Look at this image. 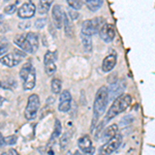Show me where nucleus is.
I'll return each mask as SVG.
<instances>
[{"instance_id":"20","label":"nucleus","mask_w":155,"mask_h":155,"mask_svg":"<svg viewBox=\"0 0 155 155\" xmlns=\"http://www.w3.org/2000/svg\"><path fill=\"white\" fill-rule=\"evenodd\" d=\"M86 5L91 12H96L102 6L104 0H84Z\"/></svg>"},{"instance_id":"21","label":"nucleus","mask_w":155,"mask_h":155,"mask_svg":"<svg viewBox=\"0 0 155 155\" xmlns=\"http://www.w3.org/2000/svg\"><path fill=\"white\" fill-rule=\"evenodd\" d=\"M53 0H39L38 4V12L41 15H45L49 12L50 7H51Z\"/></svg>"},{"instance_id":"16","label":"nucleus","mask_w":155,"mask_h":155,"mask_svg":"<svg viewBox=\"0 0 155 155\" xmlns=\"http://www.w3.org/2000/svg\"><path fill=\"white\" fill-rule=\"evenodd\" d=\"M78 146L81 151H83V153H86V152H89L90 150L93 149L92 147V141L90 139L89 136L85 134V136L81 137L78 141Z\"/></svg>"},{"instance_id":"5","label":"nucleus","mask_w":155,"mask_h":155,"mask_svg":"<svg viewBox=\"0 0 155 155\" xmlns=\"http://www.w3.org/2000/svg\"><path fill=\"white\" fill-rule=\"evenodd\" d=\"M41 106V101L37 94H31L28 97V101H27V106L25 109V118L27 120H33L35 119L37 111Z\"/></svg>"},{"instance_id":"14","label":"nucleus","mask_w":155,"mask_h":155,"mask_svg":"<svg viewBox=\"0 0 155 155\" xmlns=\"http://www.w3.org/2000/svg\"><path fill=\"white\" fill-rule=\"evenodd\" d=\"M117 63V55L112 53L110 55H107L106 58L102 61V65H101V69L104 72H109L111 71L112 69H114L115 65Z\"/></svg>"},{"instance_id":"23","label":"nucleus","mask_w":155,"mask_h":155,"mask_svg":"<svg viewBox=\"0 0 155 155\" xmlns=\"http://www.w3.org/2000/svg\"><path fill=\"white\" fill-rule=\"evenodd\" d=\"M33 68V66H32V63L30 61L26 62V63L24 64L23 66H22L21 71H20V77H21L22 80H24L25 78L29 74V72L31 71V69Z\"/></svg>"},{"instance_id":"27","label":"nucleus","mask_w":155,"mask_h":155,"mask_svg":"<svg viewBox=\"0 0 155 155\" xmlns=\"http://www.w3.org/2000/svg\"><path fill=\"white\" fill-rule=\"evenodd\" d=\"M69 140H71V136H69L68 132H65L63 136L60 139V146H61V149H65L66 146L69 143Z\"/></svg>"},{"instance_id":"34","label":"nucleus","mask_w":155,"mask_h":155,"mask_svg":"<svg viewBox=\"0 0 155 155\" xmlns=\"http://www.w3.org/2000/svg\"><path fill=\"white\" fill-rule=\"evenodd\" d=\"M8 155H20L18 152H17V150H15V149H11L8 151Z\"/></svg>"},{"instance_id":"9","label":"nucleus","mask_w":155,"mask_h":155,"mask_svg":"<svg viewBox=\"0 0 155 155\" xmlns=\"http://www.w3.org/2000/svg\"><path fill=\"white\" fill-rule=\"evenodd\" d=\"M99 36L104 42H111L114 41L115 36H116V31H115V27L113 24L104 23L102 27L99 30Z\"/></svg>"},{"instance_id":"37","label":"nucleus","mask_w":155,"mask_h":155,"mask_svg":"<svg viewBox=\"0 0 155 155\" xmlns=\"http://www.w3.org/2000/svg\"><path fill=\"white\" fill-rule=\"evenodd\" d=\"M1 155H8V153H5V152H4V153H2Z\"/></svg>"},{"instance_id":"31","label":"nucleus","mask_w":155,"mask_h":155,"mask_svg":"<svg viewBox=\"0 0 155 155\" xmlns=\"http://www.w3.org/2000/svg\"><path fill=\"white\" fill-rule=\"evenodd\" d=\"M46 25V19H37L35 22V27L37 29L44 28V26Z\"/></svg>"},{"instance_id":"35","label":"nucleus","mask_w":155,"mask_h":155,"mask_svg":"<svg viewBox=\"0 0 155 155\" xmlns=\"http://www.w3.org/2000/svg\"><path fill=\"white\" fill-rule=\"evenodd\" d=\"M94 153V148L92 149V150H90L89 152H86V153H84V155H93Z\"/></svg>"},{"instance_id":"36","label":"nucleus","mask_w":155,"mask_h":155,"mask_svg":"<svg viewBox=\"0 0 155 155\" xmlns=\"http://www.w3.org/2000/svg\"><path fill=\"white\" fill-rule=\"evenodd\" d=\"M3 101H4V98L2 96H0V104H2Z\"/></svg>"},{"instance_id":"8","label":"nucleus","mask_w":155,"mask_h":155,"mask_svg":"<svg viewBox=\"0 0 155 155\" xmlns=\"http://www.w3.org/2000/svg\"><path fill=\"white\" fill-rule=\"evenodd\" d=\"M36 7L35 4L31 1H27L21 5V7L17 11L19 18L21 19H30L35 15Z\"/></svg>"},{"instance_id":"32","label":"nucleus","mask_w":155,"mask_h":155,"mask_svg":"<svg viewBox=\"0 0 155 155\" xmlns=\"http://www.w3.org/2000/svg\"><path fill=\"white\" fill-rule=\"evenodd\" d=\"M8 51V45L4 44V45H0V56H4L5 53H7Z\"/></svg>"},{"instance_id":"3","label":"nucleus","mask_w":155,"mask_h":155,"mask_svg":"<svg viewBox=\"0 0 155 155\" xmlns=\"http://www.w3.org/2000/svg\"><path fill=\"white\" fill-rule=\"evenodd\" d=\"M104 23H106V21H104V18H94L86 20V21L83 22V25H82L81 33L89 36L94 35V34L98 33Z\"/></svg>"},{"instance_id":"17","label":"nucleus","mask_w":155,"mask_h":155,"mask_svg":"<svg viewBox=\"0 0 155 155\" xmlns=\"http://www.w3.org/2000/svg\"><path fill=\"white\" fill-rule=\"evenodd\" d=\"M26 38L27 41H28L29 45L31 46L32 50H33V53H35L37 51V49H38V36H37L36 33H34V32H28V33L26 34Z\"/></svg>"},{"instance_id":"30","label":"nucleus","mask_w":155,"mask_h":155,"mask_svg":"<svg viewBox=\"0 0 155 155\" xmlns=\"http://www.w3.org/2000/svg\"><path fill=\"white\" fill-rule=\"evenodd\" d=\"M68 15H69V17H71V19L72 20V21L77 20L78 17H79V12H78L76 9H72V8L68 9Z\"/></svg>"},{"instance_id":"11","label":"nucleus","mask_w":155,"mask_h":155,"mask_svg":"<svg viewBox=\"0 0 155 155\" xmlns=\"http://www.w3.org/2000/svg\"><path fill=\"white\" fill-rule=\"evenodd\" d=\"M14 42H15V45H16L17 47H19L22 51L25 52V53L34 54L33 50H32V48H31V46H30L28 41H27L26 35H23V34H18V35H16V37L14 38Z\"/></svg>"},{"instance_id":"2","label":"nucleus","mask_w":155,"mask_h":155,"mask_svg":"<svg viewBox=\"0 0 155 155\" xmlns=\"http://www.w3.org/2000/svg\"><path fill=\"white\" fill-rule=\"evenodd\" d=\"M132 102V98L129 94H121L117 98L114 99L112 106L107 110L106 115V121H110L116 116L125 112Z\"/></svg>"},{"instance_id":"24","label":"nucleus","mask_w":155,"mask_h":155,"mask_svg":"<svg viewBox=\"0 0 155 155\" xmlns=\"http://www.w3.org/2000/svg\"><path fill=\"white\" fill-rule=\"evenodd\" d=\"M63 24H64V27H65V34L68 37H72V27H71V24L69 22V19H68V16L64 12L63 15Z\"/></svg>"},{"instance_id":"15","label":"nucleus","mask_w":155,"mask_h":155,"mask_svg":"<svg viewBox=\"0 0 155 155\" xmlns=\"http://www.w3.org/2000/svg\"><path fill=\"white\" fill-rule=\"evenodd\" d=\"M36 84V71L35 68H32L29 74L23 80V88L24 90H31L35 87Z\"/></svg>"},{"instance_id":"33","label":"nucleus","mask_w":155,"mask_h":155,"mask_svg":"<svg viewBox=\"0 0 155 155\" xmlns=\"http://www.w3.org/2000/svg\"><path fill=\"white\" fill-rule=\"evenodd\" d=\"M5 145V141H4V137L2 136V134L0 132V147H3Z\"/></svg>"},{"instance_id":"19","label":"nucleus","mask_w":155,"mask_h":155,"mask_svg":"<svg viewBox=\"0 0 155 155\" xmlns=\"http://www.w3.org/2000/svg\"><path fill=\"white\" fill-rule=\"evenodd\" d=\"M116 134H118V125H117V124H112V125L107 126V128L104 129V134H102V137H104V140H107V139L110 140Z\"/></svg>"},{"instance_id":"25","label":"nucleus","mask_w":155,"mask_h":155,"mask_svg":"<svg viewBox=\"0 0 155 155\" xmlns=\"http://www.w3.org/2000/svg\"><path fill=\"white\" fill-rule=\"evenodd\" d=\"M61 130H62L61 122H60L58 119H56V120H55L54 131H53V134H52V140H55V139H57L58 137H60V134H61Z\"/></svg>"},{"instance_id":"29","label":"nucleus","mask_w":155,"mask_h":155,"mask_svg":"<svg viewBox=\"0 0 155 155\" xmlns=\"http://www.w3.org/2000/svg\"><path fill=\"white\" fill-rule=\"evenodd\" d=\"M17 140H18V137H17V136H14V134L8 136L7 137H4V141H5L6 145H15L17 143Z\"/></svg>"},{"instance_id":"7","label":"nucleus","mask_w":155,"mask_h":155,"mask_svg":"<svg viewBox=\"0 0 155 155\" xmlns=\"http://www.w3.org/2000/svg\"><path fill=\"white\" fill-rule=\"evenodd\" d=\"M24 57H26L25 52L15 51L14 54H5L4 56H2L0 58V63L7 67H14L18 65Z\"/></svg>"},{"instance_id":"13","label":"nucleus","mask_w":155,"mask_h":155,"mask_svg":"<svg viewBox=\"0 0 155 155\" xmlns=\"http://www.w3.org/2000/svg\"><path fill=\"white\" fill-rule=\"evenodd\" d=\"M125 89V84L123 81L120 82H115L112 84L111 88H109V99H115L118 96H120L121 94H123V91Z\"/></svg>"},{"instance_id":"4","label":"nucleus","mask_w":155,"mask_h":155,"mask_svg":"<svg viewBox=\"0 0 155 155\" xmlns=\"http://www.w3.org/2000/svg\"><path fill=\"white\" fill-rule=\"evenodd\" d=\"M122 140L123 137L120 134H116L113 137L109 140L107 142H106L102 146L99 148L98 155H111L113 154L116 150L119 149V147L122 144Z\"/></svg>"},{"instance_id":"1","label":"nucleus","mask_w":155,"mask_h":155,"mask_svg":"<svg viewBox=\"0 0 155 155\" xmlns=\"http://www.w3.org/2000/svg\"><path fill=\"white\" fill-rule=\"evenodd\" d=\"M107 101H109V88L107 86H101L97 90L93 104V122L92 126H94L97 122V119L106 112Z\"/></svg>"},{"instance_id":"6","label":"nucleus","mask_w":155,"mask_h":155,"mask_svg":"<svg viewBox=\"0 0 155 155\" xmlns=\"http://www.w3.org/2000/svg\"><path fill=\"white\" fill-rule=\"evenodd\" d=\"M58 59V52H51L48 51L46 54H45L44 57V64H45V71H46V74L48 76H53V74L56 72L57 66H56V60Z\"/></svg>"},{"instance_id":"22","label":"nucleus","mask_w":155,"mask_h":155,"mask_svg":"<svg viewBox=\"0 0 155 155\" xmlns=\"http://www.w3.org/2000/svg\"><path fill=\"white\" fill-rule=\"evenodd\" d=\"M51 89L53 91V93L55 94H59L61 92L62 89V82L60 79H57V78H54L51 82Z\"/></svg>"},{"instance_id":"12","label":"nucleus","mask_w":155,"mask_h":155,"mask_svg":"<svg viewBox=\"0 0 155 155\" xmlns=\"http://www.w3.org/2000/svg\"><path fill=\"white\" fill-rule=\"evenodd\" d=\"M63 15L64 12L60 5H54L52 8V19L57 29H61L63 25Z\"/></svg>"},{"instance_id":"18","label":"nucleus","mask_w":155,"mask_h":155,"mask_svg":"<svg viewBox=\"0 0 155 155\" xmlns=\"http://www.w3.org/2000/svg\"><path fill=\"white\" fill-rule=\"evenodd\" d=\"M81 41H82V45H83L85 52H86V53H91L92 52V36L81 33Z\"/></svg>"},{"instance_id":"28","label":"nucleus","mask_w":155,"mask_h":155,"mask_svg":"<svg viewBox=\"0 0 155 155\" xmlns=\"http://www.w3.org/2000/svg\"><path fill=\"white\" fill-rule=\"evenodd\" d=\"M3 11L6 15L15 14V12H17V4H8V5H6L5 7H4Z\"/></svg>"},{"instance_id":"10","label":"nucleus","mask_w":155,"mask_h":155,"mask_svg":"<svg viewBox=\"0 0 155 155\" xmlns=\"http://www.w3.org/2000/svg\"><path fill=\"white\" fill-rule=\"evenodd\" d=\"M71 106V94L68 90H64L59 96V106L58 110L60 112H68Z\"/></svg>"},{"instance_id":"26","label":"nucleus","mask_w":155,"mask_h":155,"mask_svg":"<svg viewBox=\"0 0 155 155\" xmlns=\"http://www.w3.org/2000/svg\"><path fill=\"white\" fill-rule=\"evenodd\" d=\"M67 4L71 8L78 11L83 6V0H67Z\"/></svg>"},{"instance_id":"38","label":"nucleus","mask_w":155,"mask_h":155,"mask_svg":"<svg viewBox=\"0 0 155 155\" xmlns=\"http://www.w3.org/2000/svg\"><path fill=\"white\" fill-rule=\"evenodd\" d=\"M0 88H2V82H0Z\"/></svg>"}]
</instances>
